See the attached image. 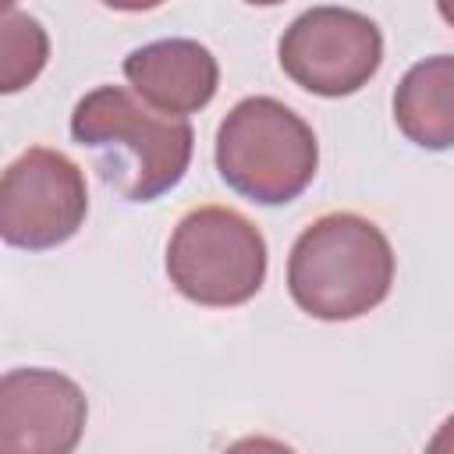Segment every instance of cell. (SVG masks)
I'll list each match as a JSON object with an SVG mask.
<instances>
[{
  "label": "cell",
  "instance_id": "obj_5",
  "mask_svg": "<svg viewBox=\"0 0 454 454\" xmlns=\"http://www.w3.org/2000/svg\"><path fill=\"white\" fill-rule=\"evenodd\" d=\"M82 170L57 149L21 153L0 181V234L14 248H57L85 220Z\"/></svg>",
  "mask_w": 454,
  "mask_h": 454
},
{
  "label": "cell",
  "instance_id": "obj_3",
  "mask_svg": "<svg viewBox=\"0 0 454 454\" xmlns=\"http://www.w3.org/2000/svg\"><path fill=\"white\" fill-rule=\"evenodd\" d=\"M319 145L312 128L270 96L241 99L216 131V170L245 199L280 206L316 177Z\"/></svg>",
  "mask_w": 454,
  "mask_h": 454
},
{
  "label": "cell",
  "instance_id": "obj_9",
  "mask_svg": "<svg viewBox=\"0 0 454 454\" xmlns=\"http://www.w3.org/2000/svg\"><path fill=\"white\" fill-rule=\"evenodd\" d=\"M394 121L422 149L454 145V57L450 53L426 57L401 78L394 92Z\"/></svg>",
  "mask_w": 454,
  "mask_h": 454
},
{
  "label": "cell",
  "instance_id": "obj_4",
  "mask_svg": "<svg viewBox=\"0 0 454 454\" xmlns=\"http://www.w3.org/2000/svg\"><path fill=\"white\" fill-rule=\"evenodd\" d=\"M167 273L174 287L213 309L248 301L266 277V241L241 213L199 206L170 234Z\"/></svg>",
  "mask_w": 454,
  "mask_h": 454
},
{
  "label": "cell",
  "instance_id": "obj_13",
  "mask_svg": "<svg viewBox=\"0 0 454 454\" xmlns=\"http://www.w3.org/2000/svg\"><path fill=\"white\" fill-rule=\"evenodd\" d=\"M440 14H443V18L454 25V4H440Z\"/></svg>",
  "mask_w": 454,
  "mask_h": 454
},
{
  "label": "cell",
  "instance_id": "obj_1",
  "mask_svg": "<svg viewBox=\"0 0 454 454\" xmlns=\"http://www.w3.org/2000/svg\"><path fill=\"white\" fill-rule=\"evenodd\" d=\"M71 135L96 153L99 177L128 202L170 192L192 160V124L156 114L121 85L89 92L71 114Z\"/></svg>",
  "mask_w": 454,
  "mask_h": 454
},
{
  "label": "cell",
  "instance_id": "obj_8",
  "mask_svg": "<svg viewBox=\"0 0 454 454\" xmlns=\"http://www.w3.org/2000/svg\"><path fill=\"white\" fill-rule=\"evenodd\" d=\"M124 78L149 106L184 117L213 99L220 67L216 57L192 39H160L124 60Z\"/></svg>",
  "mask_w": 454,
  "mask_h": 454
},
{
  "label": "cell",
  "instance_id": "obj_12",
  "mask_svg": "<svg viewBox=\"0 0 454 454\" xmlns=\"http://www.w3.org/2000/svg\"><path fill=\"white\" fill-rule=\"evenodd\" d=\"M426 454H454V415L436 429V436L429 440Z\"/></svg>",
  "mask_w": 454,
  "mask_h": 454
},
{
  "label": "cell",
  "instance_id": "obj_10",
  "mask_svg": "<svg viewBox=\"0 0 454 454\" xmlns=\"http://www.w3.org/2000/svg\"><path fill=\"white\" fill-rule=\"evenodd\" d=\"M43 64H46L43 28L28 14L4 7V14H0V89L18 92L25 82H32L39 74Z\"/></svg>",
  "mask_w": 454,
  "mask_h": 454
},
{
  "label": "cell",
  "instance_id": "obj_7",
  "mask_svg": "<svg viewBox=\"0 0 454 454\" xmlns=\"http://www.w3.org/2000/svg\"><path fill=\"white\" fill-rule=\"evenodd\" d=\"M85 394L53 369L0 380V454H71L85 433Z\"/></svg>",
  "mask_w": 454,
  "mask_h": 454
},
{
  "label": "cell",
  "instance_id": "obj_11",
  "mask_svg": "<svg viewBox=\"0 0 454 454\" xmlns=\"http://www.w3.org/2000/svg\"><path fill=\"white\" fill-rule=\"evenodd\" d=\"M223 454H294V450L280 440H270V436H245L234 447H227Z\"/></svg>",
  "mask_w": 454,
  "mask_h": 454
},
{
  "label": "cell",
  "instance_id": "obj_2",
  "mask_svg": "<svg viewBox=\"0 0 454 454\" xmlns=\"http://www.w3.org/2000/svg\"><path fill=\"white\" fill-rule=\"evenodd\" d=\"M394 284V252L376 223L355 213L319 216L291 248L287 287L316 319H355L376 309Z\"/></svg>",
  "mask_w": 454,
  "mask_h": 454
},
{
  "label": "cell",
  "instance_id": "obj_6",
  "mask_svg": "<svg viewBox=\"0 0 454 454\" xmlns=\"http://www.w3.org/2000/svg\"><path fill=\"white\" fill-rule=\"evenodd\" d=\"M383 60L380 28L348 7H312L280 39L284 74L316 96L358 92Z\"/></svg>",
  "mask_w": 454,
  "mask_h": 454
}]
</instances>
